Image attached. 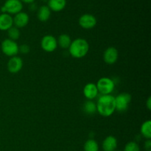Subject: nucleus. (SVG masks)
<instances>
[{"instance_id":"f257e3e1","label":"nucleus","mask_w":151,"mask_h":151,"mask_svg":"<svg viewBox=\"0 0 151 151\" xmlns=\"http://www.w3.org/2000/svg\"><path fill=\"white\" fill-rule=\"evenodd\" d=\"M97 106V112L102 116L109 117L111 116L116 111L115 106V97L111 94L101 95L99 97Z\"/></svg>"},{"instance_id":"f03ea898","label":"nucleus","mask_w":151,"mask_h":151,"mask_svg":"<svg viewBox=\"0 0 151 151\" xmlns=\"http://www.w3.org/2000/svg\"><path fill=\"white\" fill-rule=\"evenodd\" d=\"M89 50V44L88 41L82 38H78L72 41L69 52L70 55L74 58H82L85 57Z\"/></svg>"},{"instance_id":"7ed1b4c3","label":"nucleus","mask_w":151,"mask_h":151,"mask_svg":"<svg viewBox=\"0 0 151 151\" xmlns=\"http://www.w3.org/2000/svg\"><path fill=\"white\" fill-rule=\"evenodd\" d=\"M97 88L101 95L111 94L115 88V82L109 78H102L97 81Z\"/></svg>"},{"instance_id":"20e7f679","label":"nucleus","mask_w":151,"mask_h":151,"mask_svg":"<svg viewBox=\"0 0 151 151\" xmlns=\"http://www.w3.org/2000/svg\"><path fill=\"white\" fill-rule=\"evenodd\" d=\"M23 9V4L20 0H6L4 5L0 8L2 13L17 14Z\"/></svg>"},{"instance_id":"39448f33","label":"nucleus","mask_w":151,"mask_h":151,"mask_svg":"<svg viewBox=\"0 0 151 151\" xmlns=\"http://www.w3.org/2000/svg\"><path fill=\"white\" fill-rule=\"evenodd\" d=\"M1 50L3 54L8 57H14L19 52V45L16 41L9 38L3 40L1 44Z\"/></svg>"},{"instance_id":"423d86ee","label":"nucleus","mask_w":151,"mask_h":151,"mask_svg":"<svg viewBox=\"0 0 151 151\" xmlns=\"http://www.w3.org/2000/svg\"><path fill=\"white\" fill-rule=\"evenodd\" d=\"M131 101V95L128 93L124 92L118 94L115 97V106L117 111L125 112L128 110V106Z\"/></svg>"},{"instance_id":"0eeeda50","label":"nucleus","mask_w":151,"mask_h":151,"mask_svg":"<svg viewBox=\"0 0 151 151\" xmlns=\"http://www.w3.org/2000/svg\"><path fill=\"white\" fill-rule=\"evenodd\" d=\"M41 47L44 51L52 52L58 47L57 39L52 35H44L41 41Z\"/></svg>"},{"instance_id":"6e6552de","label":"nucleus","mask_w":151,"mask_h":151,"mask_svg":"<svg viewBox=\"0 0 151 151\" xmlns=\"http://www.w3.org/2000/svg\"><path fill=\"white\" fill-rule=\"evenodd\" d=\"M79 25L85 29H91L97 24V19L93 15L86 13L82 15L78 20Z\"/></svg>"},{"instance_id":"1a4fd4ad","label":"nucleus","mask_w":151,"mask_h":151,"mask_svg":"<svg viewBox=\"0 0 151 151\" xmlns=\"http://www.w3.org/2000/svg\"><path fill=\"white\" fill-rule=\"evenodd\" d=\"M118 58H119L118 50L114 47H108L103 53V60L105 63L109 65L114 64L117 61Z\"/></svg>"},{"instance_id":"9d476101","label":"nucleus","mask_w":151,"mask_h":151,"mask_svg":"<svg viewBox=\"0 0 151 151\" xmlns=\"http://www.w3.org/2000/svg\"><path fill=\"white\" fill-rule=\"evenodd\" d=\"M7 70L10 73H18L22 70V67H23V60L20 57H18V56L10 58L7 62Z\"/></svg>"},{"instance_id":"9b49d317","label":"nucleus","mask_w":151,"mask_h":151,"mask_svg":"<svg viewBox=\"0 0 151 151\" xmlns=\"http://www.w3.org/2000/svg\"><path fill=\"white\" fill-rule=\"evenodd\" d=\"M13 25L17 28H23L28 24L29 21V17L28 14L25 12H19L15 15L13 18Z\"/></svg>"},{"instance_id":"f8f14e48","label":"nucleus","mask_w":151,"mask_h":151,"mask_svg":"<svg viewBox=\"0 0 151 151\" xmlns=\"http://www.w3.org/2000/svg\"><path fill=\"white\" fill-rule=\"evenodd\" d=\"M98 90H97L96 84L89 83H87L83 88V95L88 100H92L98 96Z\"/></svg>"},{"instance_id":"ddd939ff","label":"nucleus","mask_w":151,"mask_h":151,"mask_svg":"<svg viewBox=\"0 0 151 151\" xmlns=\"http://www.w3.org/2000/svg\"><path fill=\"white\" fill-rule=\"evenodd\" d=\"M13 26V20L11 15L7 13L0 14V30L7 31Z\"/></svg>"},{"instance_id":"4468645a","label":"nucleus","mask_w":151,"mask_h":151,"mask_svg":"<svg viewBox=\"0 0 151 151\" xmlns=\"http://www.w3.org/2000/svg\"><path fill=\"white\" fill-rule=\"evenodd\" d=\"M102 147L104 151H114L117 147V139L114 136H109L103 142Z\"/></svg>"},{"instance_id":"2eb2a0df","label":"nucleus","mask_w":151,"mask_h":151,"mask_svg":"<svg viewBox=\"0 0 151 151\" xmlns=\"http://www.w3.org/2000/svg\"><path fill=\"white\" fill-rule=\"evenodd\" d=\"M66 0H49L48 7L50 10L54 12H60L65 8Z\"/></svg>"},{"instance_id":"dca6fc26","label":"nucleus","mask_w":151,"mask_h":151,"mask_svg":"<svg viewBox=\"0 0 151 151\" xmlns=\"http://www.w3.org/2000/svg\"><path fill=\"white\" fill-rule=\"evenodd\" d=\"M51 16V10L47 5H42L38 9L37 17L38 20L42 22H46L50 19Z\"/></svg>"},{"instance_id":"f3484780","label":"nucleus","mask_w":151,"mask_h":151,"mask_svg":"<svg viewBox=\"0 0 151 151\" xmlns=\"http://www.w3.org/2000/svg\"><path fill=\"white\" fill-rule=\"evenodd\" d=\"M58 46L62 49H69L70 47V44L72 43V39H71L70 36L67 34H61L59 35L58 38L57 40Z\"/></svg>"},{"instance_id":"a211bd4d","label":"nucleus","mask_w":151,"mask_h":151,"mask_svg":"<svg viewBox=\"0 0 151 151\" xmlns=\"http://www.w3.org/2000/svg\"><path fill=\"white\" fill-rule=\"evenodd\" d=\"M140 132L142 135L143 137H145L147 139H151V121L146 120L145 122H143L141 125L140 128Z\"/></svg>"},{"instance_id":"6ab92c4d","label":"nucleus","mask_w":151,"mask_h":151,"mask_svg":"<svg viewBox=\"0 0 151 151\" xmlns=\"http://www.w3.org/2000/svg\"><path fill=\"white\" fill-rule=\"evenodd\" d=\"M83 111L88 115H92L97 112L96 103L92 100H87L83 104Z\"/></svg>"},{"instance_id":"aec40b11","label":"nucleus","mask_w":151,"mask_h":151,"mask_svg":"<svg viewBox=\"0 0 151 151\" xmlns=\"http://www.w3.org/2000/svg\"><path fill=\"white\" fill-rule=\"evenodd\" d=\"M84 151H99L98 143L94 139H88L83 145Z\"/></svg>"},{"instance_id":"412c9836","label":"nucleus","mask_w":151,"mask_h":151,"mask_svg":"<svg viewBox=\"0 0 151 151\" xmlns=\"http://www.w3.org/2000/svg\"><path fill=\"white\" fill-rule=\"evenodd\" d=\"M7 32V35H8V38L10 40L16 41V40L19 39L21 36V32L19 30V28L16 27L15 26H13L10 27Z\"/></svg>"},{"instance_id":"4be33fe9","label":"nucleus","mask_w":151,"mask_h":151,"mask_svg":"<svg viewBox=\"0 0 151 151\" xmlns=\"http://www.w3.org/2000/svg\"><path fill=\"white\" fill-rule=\"evenodd\" d=\"M124 151H140V148L139 145L136 142L132 141L125 145Z\"/></svg>"},{"instance_id":"5701e85b","label":"nucleus","mask_w":151,"mask_h":151,"mask_svg":"<svg viewBox=\"0 0 151 151\" xmlns=\"http://www.w3.org/2000/svg\"><path fill=\"white\" fill-rule=\"evenodd\" d=\"M19 51L22 54H28L30 51V48L27 44H22V45L19 46Z\"/></svg>"},{"instance_id":"b1692460","label":"nucleus","mask_w":151,"mask_h":151,"mask_svg":"<svg viewBox=\"0 0 151 151\" xmlns=\"http://www.w3.org/2000/svg\"><path fill=\"white\" fill-rule=\"evenodd\" d=\"M145 149L146 151H151V140L147 139L145 142Z\"/></svg>"},{"instance_id":"393cba45","label":"nucleus","mask_w":151,"mask_h":151,"mask_svg":"<svg viewBox=\"0 0 151 151\" xmlns=\"http://www.w3.org/2000/svg\"><path fill=\"white\" fill-rule=\"evenodd\" d=\"M146 106H147V109H148L149 111L151 110V97H149L147 98V102H146Z\"/></svg>"},{"instance_id":"a878e982","label":"nucleus","mask_w":151,"mask_h":151,"mask_svg":"<svg viewBox=\"0 0 151 151\" xmlns=\"http://www.w3.org/2000/svg\"><path fill=\"white\" fill-rule=\"evenodd\" d=\"M20 1H22V2L27 3V4H31V3L35 1V0H20Z\"/></svg>"},{"instance_id":"bb28decb","label":"nucleus","mask_w":151,"mask_h":151,"mask_svg":"<svg viewBox=\"0 0 151 151\" xmlns=\"http://www.w3.org/2000/svg\"><path fill=\"white\" fill-rule=\"evenodd\" d=\"M114 151H121V150H114Z\"/></svg>"},{"instance_id":"cd10ccee","label":"nucleus","mask_w":151,"mask_h":151,"mask_svg":"<svg viewBox=\"0 0 151 151\" xmlns=\"http://www.w3.org/2000/svg\"><path fill=\"white\" fill-rule=\"evenodd\" d=\"M0 14H1V10H0Z\"/></svg>"}]
</instances>
